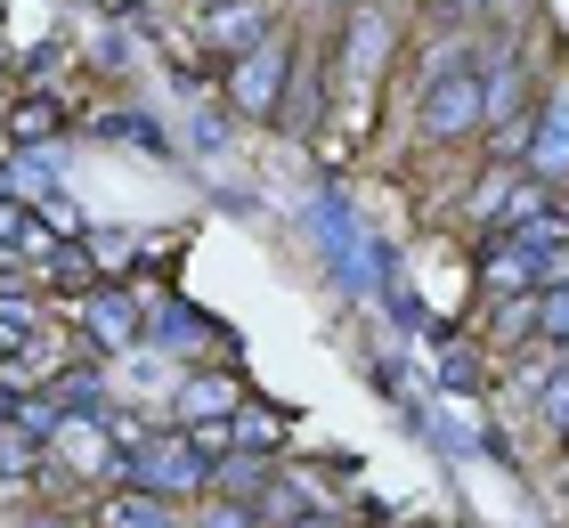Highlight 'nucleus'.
Here are the masks:
<instances>
[{
  "instance_id": "1",
  "label": "nucleus",
  "mask_w": 569,
  "mask_h": 528,
  "mask_svg": "<svg viewBox=\"0 0 569 528\" xmlns=\"http://www.w3.org/2000/svg\"><path fill=\"white\" fill-rule=\"evenodd\" d=\"M122 480L131 488H154V496H196V488H212V464L188 447V431H139L131 447H122Z\"/></svg>"
},
{
  "instance_id": "2",
  "label": "nucleus",
  "mask_w": 569,
  "mask_h": 528,
  "mask_svg": "<svg viewBox=\"0 0 569 528\" xmlns=\"http://www.w3.org/2000/svg\"><path fill=\"white\" fill-rule=\"evenodd\" d=\"M293 49H301V41L284 33V24H269L252 49H237V58H228V106H237V114H252V122H277L284 73H293Z\"/></svg>"
},
{
  "instance_id": "3",
  "label": "nucleus",
  "mask_w": 569,
  "mask_h": 528,
  "mask_svg": "<svg viewBox=\"0 0 569 528\" xmlns=\"http://www.w3.org/2000/svg\"><path fill=\"white\" fill-rule=\"evenodd\" d=\"M480 114H488V106H480V73L472 66H439L431 82H423V98H416L423 147H463L472 130H488Z\"/></svg>"
},
{
  "instance_id": "4",
  "label": "nucleus",
  "mask_w": 569,
  "mask_h": 528,
  "mask_svg": "<svg viewBox=\"0 0 569 528\" xmlns=\"http://www.w3.org/2000/svg\"><path fill=\"white\" fill-rule=\"evenodd\" d=\"M277 24V0H203V17H196V33H203V49L228 66L237 49H252Z\"/></svg>"
},
{
  "instance_id": "5",
  "label": "nucleus",
  "mask_w": 569,
  "mask_h": 528,
  "mask_svg": "<svg viewBox=\"0 0 569 528\" xmlns=\"http://www.w3.org/2000/svg\"><path fill=\"white\" fill-rule=\"evenodd\" d=\"M521 163H529V179H546V188H561V179H569V90L529 106V139H521Z\"/></svg>"
},
{
  "instance_id": "6",
  "label": "nucleus",
  "mask_w": 569,
  "mask_h": 528,
  "mask_svg": "<svg viewBox=\"0 0 569 528\" xmlns=\"http://www.w3.org/2000/svg\"><path fill=\"white\" fill-rule=\"evenodd\" d=\"M98 528H188V512H179V496H154V488L114 480L107 505H98Z\"/></svg>"
},
{
  "instance_id": "7",
  "label": "nucleus",
  "mask_w": 569,
  "mask_h": 528,
  "mask_svg": "<svg viewBox=\"0 0 569 528\" xmlns=\"http://www.w3.org/2000/svg\"><path fill=\"white\" fill-rule=\"evenodd\" d=\"M82 333L98 341V350H131V341H139V309L122 293H90L82 301Z\"/></svg>"
},
{
  "instance_id": "8",
  "label": "nucleus",
  "mask_w": 569,
  "mask_h": 528,
  "mask_svg": "<svg viewBox=\"0 0 569 528\" xmlns=\"http://www.w3.org/2000/svg\"><path fill=\"white\" fill-rule=\"evenodd\" d=\"M375 58H391V24H382L375 9H358V17H350V33H342V66L375 82V73H382Z\"/></svg>"
},
{
  "instance_id": "9",
  "label": "nucleus",
  "mask_w": 569,
  "mask_h": 528,
  "mask_svg": "<svg viewBox=\"0 0 569 528\" xmlns=\"http://www.w3.org/2000/svg\"><path fill=\"white\" fill-rule=\"evenodd\" d=\"M318 106H326V82H318V66H301V49H293V73H284L277 114L293 122V130H318Z\"/></svg>"
},
{
  "instance_id": "10",
  "label": "nucleus",
  "mask_w": 569,
  "mask_h": 528,
  "mask_svg": "<svg viewBox=\"0 0 569 528\" xmlns=\"http://www.w3.org/2000/svg\"><path fill=\"white\" fill-rule=\"evenodd\" d=\"M237 407H244V390L228 382V375H196L188 399H179V422H220V415H237Z\"/></svg>"
},
{
  "instance_id": "11",
  "label": "nucleus",
  "mask_w": 569,
  "mask_h": 528,
  "mask_svg": "<svg viewBox=\"0 0 569 528\" xmlns=\"http://www.w3.org/2000/svg\"><path fill=\"white\" fill-rule=\"evenodd\" d=\"M529 333H537V285H521V293H512V301L497 309V326H488V341H497V350H521Z\"/></svg>"
},
{
  "instance_id": "12",
  "label": "nucleus",
  "mask_w": 569,
  "mask_h": 528,
  "mask_svg": "<svg viewBox=\"0 0 569 528\" xmlns=\"http://www.w3.org/2000/svg\"><path fill=\"white\" fill-rule=\"evenodd\" d=\"M196 528H261V505H252V496H212V505H203V520Z\"/></svg>"
},
{
  "instance_id": "13",
  "label": "nucleus",
  "mask_w": 569,
  "mask_h": 528,
  "mask_svg": "<svg viewBox=\"0 0 569 528\" xmlns=\"http://www.w3.org/2000/svg\"><path fill=\"white\" fill-rule=\"evenodd\" d=\"M537 415H546L553 439H569V366H553V382L537 390Z\"/></svg>"
},
{
  "instance_id": "14",
  "label": "nucleus",
  "mask_w": 569,
  "mask_h": 528,
  "mask_svg": "<svg viewBox=\"0 0 569 528\" xmlns=\"http://www.w3.org/2000/svg\"><path fill=\"white\" fill-rule=\"evenodd\" d=\"M49 130H58V106H17V139H49Z\"/></svg>"
}]
</instances>
